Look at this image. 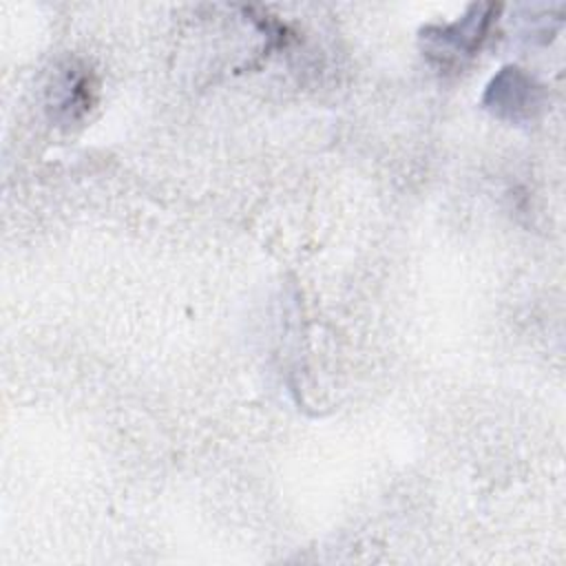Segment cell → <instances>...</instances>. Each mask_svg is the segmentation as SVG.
Segmentation results:
<instances>
[{"label": "cell", "instance_id": "cell-1", "mask_svg": "<svg viewBox=\"0 0 566 566\" xmlns=\"http://www.w3.org/2000/svg\"><path fill=\"white\" fill-rule=\"evenodd\" d=\"M535 93L537 88L528 77L517 69H506L497 80H493L489 88V104L500 115L509 113V117L517 119L520 115H531V108L537 106Z\"/></svg>", "mask_w": 566, "mask_h": 566}]
</instances>
